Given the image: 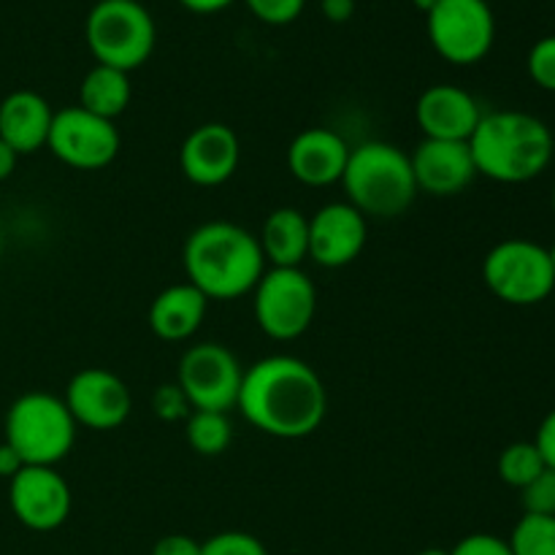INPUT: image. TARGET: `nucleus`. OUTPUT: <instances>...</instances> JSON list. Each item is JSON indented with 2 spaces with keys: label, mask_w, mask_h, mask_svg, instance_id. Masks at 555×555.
<instances>
[{
  "label": "nucleus",
  "mask_w": 555,
  "mask_h": 555,
  "mask_svg": "<svg viewBox=\"0 0 555 555\" xmlns=\"http://www.w3.org/2000/svg\"><path fill=\"white\" fill-rule=\"evenodd\" d=\"M417 555H450V551H442V547H428V551H423Z\"/></svg>",
  "instance_id": "39"
},
{
  "label": "nucleus",
  "mask_w": 555,
  "mask_h": 555,
  "mask_svg": "<svg viewBox=\"0 0 555 555\" xmlns=\"http://www.w3.org/2000/svg\"><path fill=\"white\" fill-rule=\"evenodd\" d=\"M547 253H551V263H553V271H555V242H553V247L547 249Z\"/></svg>",
  "instance_id": "40"
},
{
  "label": "nucleus",
  "mask_w": 555,
  "mask_h": 555,
  "mask_svg": "<svg viewBox=\"0 0 555 555\" xmlns=\"http://www.w3.org/2000/svg\"><path fill=\"white\" fill-rule=\"evenodd\" d=\"M255 320L269 339L304 336L318 314V287L301 269H269L253 291Z\"/></svg>",
  "instance_id": "8"
},
{
  "label": "nucleus",
  "mask_w": 555,
  "mask_h": 555,
  "mask_svg": "<svg viewBox=\"0 0 555 555\" xmlns=\"http://www.w3.org/2000/svg\"><path fill=\"white\" fill-rule=\"evenodd\" d=\"M507 542L513 555H555V518L524 515Z\"/></svg>",
  "instance_id": "25"
},
{
  "label": "nucleus",
  "mask_w": 555,
  "mask_h": 555,
  "mask_svg": "<svg viewBox=\"0 0 555 555\" xmlns=\"http://www.w3.org/2000/svg\"><path fill=\"white\" fill-rule=\"evenodd\" d=\"M179 3L193 11V14H217V11H225L236 0H179Z\"/></svg>",
  "instance_id": "36"
},
{
  "label": "nucleus",
  "mask_w": 555,
  "mask_h": 555,
  "mask_svg": "<svg viewBox=\"0 0 555 555\" xmlns=\"http://www.w3.org/2000/svg\"><path fill=\"white\" fill-rule=\"evenodd\" d=\"M209 309V298L193 287L190 282L166 287L152 301L146 323L152 334L163 341H188L190 336L198 334L201 323Z\"/></svg>",
  "instance_id": "20"
},
{
  "label": "nucleus",
  "mask_w": 555,
  "mask_h": 555,
  "mask_svg": "<svg viewBox=\"0 0 555 555\" xmlns=\"http://www.w3.org/2000/svg\"><path fill=\"white\" fill-rule=\"evenodd\" d=\"M85 38L98 65L130 74L155 52L157 27L144 3L98 0L87 14Z\"/></svg>",
  "instance_id": "6"
},
{
  "label": "nucleus",
  "mask_w": 555,
  "mask_h": 555,
  "mask_svg": "<svg viewBox=\"0 0 555 555\" xmlns=\"http://www.w3.org/2000/svg\"><path fill=\"white\" fill-rule=\"evenodd\" d=\"M244 3L266 25H291L301 16L307 0H244Z\"/></svg>",
  "instance_id": "30"
},
{
  "label": "nucleus",
  "mask_w": 555,
  "mask_h": 555,
  "mask_svg": "<svg viewBox=\"0 0 555 555\" xmlns=\"http://www.w3.org/2000/svg\"><path fill=\"white\" fill-rule=\"evenodd\" d=\"M352 146L331 128H307L287 146V171L307 188L341 182Z\"/></svg>",
  "instance_id": "18"
},
{
  "label": "nucleus",
  "mask_w": 555,
  "mask_h": 555,
  "mask_svg": "<svg viewBox=\"0 0 555 555\" xmlns=\"http://www.w3.org/2000/svg\"><path fill=\"white\" fill-rule=\"evenodd\" d=\"M341 184L347 204L356 206L363 217L379 220L404 215L421 193L410 155L388 141H363L352 146Z\"/></svg>",
  "instance_id": "4"
},
{
  "label": "nucleus",
  "mask_w": 555,
  "mask_h": 555,
  "mask_svg": "<svg viewBox=\"0 0 555 555\" xmlns=\"http://www.w3.org/2000/svg\"><path fill=\"white\" fill-rule=\"evenodd\" d=\"M201 555H269L263 542L247 531H220L201 542Z\"/></svg>",
  "instance_id": "26"
},
{
  "label": "nucleus",
  "mask_w": 555,
  "mask_h": 555,
  "mask_svg": "<svg viewBox=\"0 0 555 555\" xmlns=\"http://www.w3.org/2000/svg\"><path fill=\"white\" fill-rule=\"evenodd\" d=\"M190 410H193V406H190L188 396L182 393V388H179L177 383L160 385V388L152 393V412H155L160 421L166 423L188 421Z\"/></svg>",
  "instance_id": "29"
},
{
  "label": "nucleus",
  "mask_w": 555,
  "mask_h": 555,
  "mask_svg": "<svg viewBox=\"0 0 555 555\" xmlns=\"http://www.w3.org/2000/svg\"><path fill=\"white\" fill-rule=\"evenodd\" d=\"M76 426L92 431H114L133 412V396L122 377L101 366L81 369L70 377L63 396Z\"/></svg>",
  "instance_id": "12"
},
{
  "label": "nucleus",
  "mask_w": 555,
  "mask_h": 555,
  "mask_svg": "<svg viewBox=\"0 0 555 555\" xmlns=\"http://www.w3.org/2000/svg\"><path fill=\"white\" fill-rule=\"evenodd\" d=\"M135 3H141V0H135Z\"/></svg>",
  "instance_id": "43"
},
{
  "label": "nucleus",
  "mask_w": 555,
  "mask_h": 555,
  "mask_svg": "<svg viewBox=\"0 0 555 555\" xmlns=\"http://www.w3.org/2000/svg\"><path fill=\"white\" fill-rule=\"evenodd\" d=\"M5 444L25 466H57L76 442V421L65 401L47 390L22 393L5 412Z\"/></svg>",
  "instance_id": "5"
},
{
  "label": "nucleus",
  "mask_w": 555,
  "mask_h": 555,
  "mask_svg": "<svg viewBox=\"0 0 555 555\" xmlns=\"http://www.w3.org/2000/svg\"><path fill=\"white\" fill-rule=\"evenodd\" d=\"M410 160L417 190L434 195V198H453V195L464 193L477 177L469 141L423 139Z\"/></svg>",
  "instance_id": "16"
},
{
  "label": "nucleus",
  "mask_w": 555,
  "mask_h": 555,
  "mask_svg": "<svg viewBox=\"0 0 555 555\" xmlns=\"http://www.w3.org/2000/svg\"><path fill=\"white\" fill-rule=\"evenodd\" d=\"M482 280L499 301L534 307L555 291L551 253L529 238H504L482 260Z\"/></svg>",
  "instance_id": "7"
},
{
  "label": "nucleus",
  "mask_w": 555,
  "mask_h": 555,
  "mask_svg": "<svg viewBox=\"0 0 555 555\" xmlns=\"http://www.w3.org/2000/svg\"><path fill=\"white\" fill-rule=\"evenodd\" d=\"M412 3H415L417 11H423V14H428V11H431L434 5L439 3V0H412Z\"/></svg>",
  "instance_id": "38"
},
{
  "label": "nucleus",
  "mask_w": 555,
  "mask_h": 555,
  "mask_svg": "<svg viewBox=\"0 0 555 555\" xmlns=\"http://www.w3.org/2000/svg\"><path fill=\"white\" fill-rule=\"evenodd\" d=\"M0 258H3V228H0Z\"/></svg>",
  "instance_id": "41"
},
{
  "label": "nucleus",
  "mask_w": 555,
  "mask_h": 555,
  "mask_svg": "<svg viewBox=\"0 0 555 555\" xmlns=\"http://www.w3.org/2000/svg\"><path fill=\"white\" fill-rule=\"evenodd\" d=\"M236 410L266 437L304 439L323 426L328 393L301 358L269 356L244 372Z\"/></svg>",
  "instance_id": "1"
},
{
  "label": "nucleus",
  "mask_w": 555,
  "mask_h": 555,
  "mask_svg": "<svg viewBox=\"0 0 555 555\" xmlns=\"http://www.w3.org/2000/svg\"><path fill=\"white\" fill-rule=\"evenodd\" d=\"M16 160H20V155L0 139V182H5L16 171Z\"/></svg>",
  "instance_id": "37"
},
{
  "label": "nucleus",
  "mask_w": 555,
  "mask_h": 555,
  "mask_svg": "<svg viewBox=\"0 0 555 555\" xmlns=\"http://www.w3.org/2000/svg\"><path fill=\"white\" fill-rule=\"evenodd\" d=\"M22 466L25 464H22V459L16 455V450L11 448V444L0 442V477H3V480H11Z\"/></svg>",
  "instance_id": "35"
},
{
  "label": "nucleus",
  "mask_w": 555,
  "mask_h": 555,
  "mask_svg": "<svg viewBox=\"0 0 555 555\" xmlns=\"http://www.w3.org/2000/svg\"><path fill=\"white\" fill-rule=\"evenodd\" d=\"M258 244L271 269H301L309 258V217L293 206H280L266 217Z\"/></svg>",
  "instance_id": "21"
},
{
  "label": "nucleus",
  "mask_w": 555,
  "mask_h": 555,
  "mask_svg": "<svg viewBox=\"0 0 555 555\" xmlns=\"http://www.w3.org/2000/svg\"><path fill=\"white\" fill-rule=\"evenodd\" d=\"M130 95H133L130 74L95 63V68L87 70V76L81 79L79 106L114 122L130 106Z\"/></svg>",
  "instance_id": "22"
},
{
  "label": "nucleus",
  "mask_w": 555,
  "mask_h": 555,
  "mask_svg": "<svg viewBox=\"0 0 555 555\" xmlns=\"http://www.w3.org/2000/svg\"><path fill=\"white\" fill-rule=\"evenodd\" d=\"M54 112L47 98L33 90H16L0 101V139L16 155H33L47 146Z\"/></svg>",
  "instance_id": "19"
},
{
  "label": "nucleus",
  "mask_w": 555,
  "mask_h": 555,
  "mask_svg": "<svg viewBox=\"0 0 555 555\" xmlns=\"http://www.w3.org/2000/svg\"><path fill=\"white\" fill-rule=\"evenodd\" d=\"M428 41L442 60L475 65L493 49L496 16L488 0H439L426 14Z\"/></svg>",
  "instance_id": "9"
},
{
  "label": "nucleus",
  "mask_w": 555,
  "mask_h": 555,
  "mask_svg": "<svg viewBox=\"0 0 555 555\" xmlns=\"http://www.w3.org/2000/svg\"><path fill=\"white\" fill-rule=\"evenodd\" d=\"M553 215H555V188H553Z\"/></svg>",
  "instance_id": "42"
},
{
  "label": "nucleus",
  "mask_w": 555,
  "mask_h": 555,
  "mask_svg": "<svg viewBox=\"0 0 555 555\" xmlns=\"http://www.w3.org/2000/svg\"><path fill=\"white\" fill-rule=\"evenodd\" d=\"M477 177L524 184L540 177L553 160L555 141L540 117L526 112L482 114L469 139Z\"/></svg>",
  "instance_id": "3"
},
{
  "label": "nucleus",
  "mask_w": 555,
  "mask_h": 555,
  "mask_svg": "<svg viewBox=\"0 0 555 555\" xmlns=\"http://www.w3.org/2000/svg\"><path fill=\"white\" fill-rule=\"evenodd\" d=\"M320 3H323L325 20L336 22V25H341V22L356 14V0H320Z\"/></svg>",
  "instance_id": "34"
},
{
  "label": "nucleus",
  "mask_w": 555,
  "mask_h": 555,
  "mask_svg": "<svg viewBox=\"0 0 555 555\" xmlns=\"http://www.w3.org/2000/svg\"><path fill=\"white\" fill-rule=\"evenodd\" d=\"M152 555H201V542L188 534H166L155 542Z\"/></svg>",
  "instance_id": "32"
},
{
  "label": "nucleus",
  "mask_w": 555,
  "mask_h": 555,
  "mask_svg": "<svg viewBox=\"0 0 555 555\" xmlns=\"http://www.w3.org/2000/svg\"><path fill=\"white\" fill-rule=\"evenodd\" d=\"M9 504L25 529L47 534L68 520L74 499L54 466H22L9 480Z\"/></svg>",
  "instance_id": "13"
},
{
  "label": "nucleus",
  "mask_w": 555,
  "mask_h": 555,
  "mask_svg": "<svg viewBox=\"0 0 555 555\" xmlns=\"http://www.w3.org/2000/svg\"><path fill=\"white\" fill-rule=\"evenodd\" d=\"M188 282L209 301H233L255 291L266 274V258L255 233L228 220L195 228L182 249Z\"/></svg>",
  "instance_id": "2"
},
{
  "label": "nucleus",
  "mask_w": 555,
  "mask_h": 555,
  "mask_svg": "<svg viewBox=\"0 0 555 555\" xmlns=\"http://www.w3.org/2000/svg\"><path fill=\"white\" fill-rule=\"evenodd\" d=\"M366 217L347 201L325 204L309 217V258L323 269H341L366 247Z\"/></svg>",
  "instance_id": "14"
},
{
  "label": "nucleus",
  "mask_w": 555,
  "mask_h": 555,
  "mask_svg": "<svg viewBox=\"0 0 555 555\" xmlns=\"http://www.w3.org/2000/svg\"><path fill=\"white\" fill-rule=\"evenodd\" d=\"M534 444L537 450H540L547 469H555V410L547 412V417L540 423V428H537Z\"/></svg>",
  "instance_id": "33"
},
{
  "label": "nucleus",
  "mask_w": 555,
  "mask_h": 555,
  "mask_svg": "<svg viewBox=\"0 0 555 555\" xmlns=\"http://www.w3.org/2000/svg\"><path fill=\"white\" fill-rule=\"evenodd\" d=\"M450 555H513L509 542L493 534H469L450 551Z\"/></svg>",
  "instance_id": "31"
},
{
  "label": "nucleus",
  "mask_w": 555,
  "mask_h": 555,
  "mask_svg": "<svg viewBox=\"0 0 555 555\" xmlns=\"http://www.w3.org/2000/svg\"><path fill=\"white\" fill-rule=\"evenodd\" d=\"M184 437L190 448L204 459L222 455L233 442V428L225 412H190L184 421Z\"/></svg>",
  "instance_id": "23"
},
{
  "label": "nucleus",
  "mask_w": 555,
  "mask_h": 555,
  "mask_svg": "<svg viewBox=\"0 0 555 555\" xmlns=\"http://www.w3.org/2000/svg\"><path fill=\"white\" fill-rule=\"evenodd\" d=\"M242 144L233 128L222 122H204L188 133L179 146V168L184 179L198 188H220L236 173Z\"/></svg>",
  "instance_id": "15"
},
{
  "label": "nucleus",
  "mask_w": 555,
  "mask_h": 555,
  "mask_svg": "<svg viewBox=\"0 0 555 555\" xmlns=\"http://www.w3.org/2000/svg\"><path fill=\"white\" fill-rule=\"evenodd\" d=\"M244 369L220 341H201L184 350L177 385L195 412H231L242 393Z\"/></svg>",
  "instance_id": "10"
},
{
  "label": "nucleus",
  "mask_w": 555,
  "mask_h": 555,
  "mask_svg": "<svg viewBox=\"0 0 555 555\" xmlns=\"http://www.w3.org/2000/svg\"><path fill=\"white\" fill-rule=\"evenodd\" d=\"M542 472H545V461L534 442H513L499 455V477L518 491H524Z\"/></svg>",
  "instance_id": "24"
},
{
  "label": "nucleus",
  "mask_w": 555,
  "mask_h": 555,
  "mask_svg": "<svg viewBox=\"0 0 555 555\" xmlns=\"http://www.w3.org/2000/svg\"><path fill=\"white\" fill-rule=\"evenodd\" d=\"M119 130L112 119L87 112L81 106H65L54 112L47 146L60 163L76 171H101L119 155Z\"/></svg>",
  "instance_id": "11"
},
{
  "label": "nucleus",
  "mask_w": 555,
  "mask_h": 555,
  "mask_svg": "<svg viewBox=\"0 0 555 555\" xmlns=\"http://www.w3.org/2000/svg\"><path fill=\"white\" fill-rule=\"evenodd\" d=\"M415 119L423 139L469 141L480 125L482 108L464 87L434 85L417 98Z\"/></svg>",
  "instance_id": "17"
},
{
  "label": "nucleus",
  "mask_w": 555,
  "mask_h": 555,
  "mask_svg": "<svg viewBox=\"0 0 555 555\" xmlns=\"http://www.w3.org/2000/svg\"><path fill=\"white\" fill-rule=\"evenodd\" d=\"M531 81L542 90L555 92V36H545L531 47L529 60H526Z\"/></svg>",
  "instance_id": "28"
},
{
  "label": "nucleus",
  "mask_w": 555,
  "mask_h": 555,
  "mask_svg": "<svg viewBox=\"0 0 555 555\" xmlns=\"http://www.w3.org/2000/svg\"><path fill=\"white\" fill-rule=\"evenodd\" d=\"M520 502H524L526 515H551L555 518V469L545 466V472L520 491Z\"/></svg>",
  "instance_id": "27"
}]
</instances>
